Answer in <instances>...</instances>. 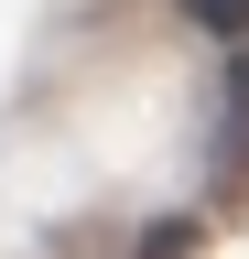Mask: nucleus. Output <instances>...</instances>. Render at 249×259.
<instances>
[{
  "instance_id": "nucleus-1",
  "label": "nucleus",
  "mask_w": 249,
  "mask_h": 259,
  "mask_svg": "<svg viewBox=\"0 0 249 259\" xmlns=\"http://www.w3.org/2000/svg\"><path fill=\"white\" fill-rule=\"evenodd\" d=\"M217 194L249 184V54H228V87H217V151H206Z\"/></svg>"
},
{
  "instance_id": "nucleus-2",
  "label": "nucleus",
  "mask_w": 249,
  "mask_h": 259,
  "mask_svg": "<svg viewBox=\"0 0 249 259\" xmlns=\"http://www.w3.org/2000/svg\"><path fill=\"white\" fill-rule=\"evenodd\" d=\"M184 11H195L206 32H228V44H238V32H249V0H184Z\"/></svg>"
},
{
  "instance_id": "nucleus-3",
  "label": "nucleus",
  "mask_w": 249,
  "mask_h": 259,
  "mask_svg": "<svg viewBox=\"0 0 249 259\" xmlns=\"http://www.w3.org/2000/svg\"><path fill=\"white\" fill-rule=\"evenodd\" d=\"M184 248H195V227H163V238H152L141 259H184Z\"/></svg>"
}]
</instances>
